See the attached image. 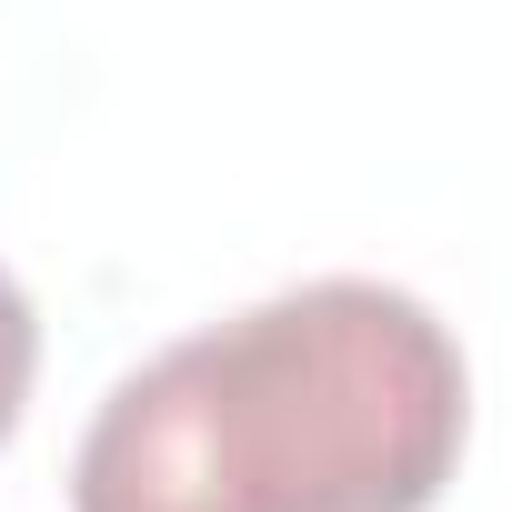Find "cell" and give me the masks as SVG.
I'll return each mask as SVG.
<instances>
[{"instance_id":"6da1fadb","label":"cell","mask_w":512,"mask_h":512,"mask_svg":"<svg viewBox=\"0 0 512 512\" xmlns=\"http://www.w3.org/2000/svg\"><path fill=\"white\" fill-rule=\"evenodd\" d=\"M462 432L452 322L342 272L121 372L71 452V512H432Z\"/></svg>"},{"instance_id":"7a4b0ae2","label":"cell","mask_w":512,"mask_h":512,"mask_svg":"<svg viewBox=\"0 0 512 512\" xmlns=\"http://www.w3.org/2000/svg\"><path fill=\"white\" fill-rule=\"evenodd\" d=\"M31 372H41V322H31V292L0 262V452L21 432V402H31Z\"/></svg>"}]
</instances>
